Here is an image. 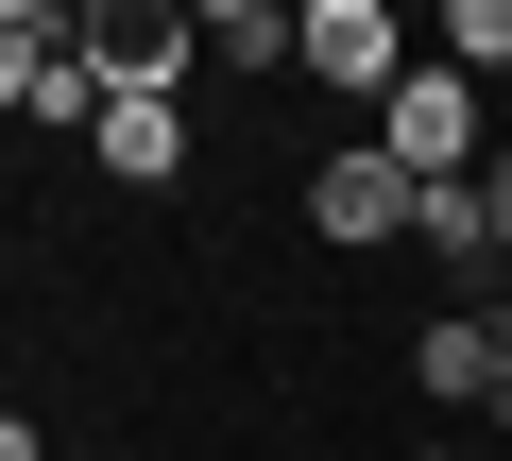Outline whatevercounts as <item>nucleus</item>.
<instances>
[{
    "instance_id": "1",
    "label": "nucleus",
    "mask_w": 512,
    "mask_h": 461,
    "mask_svg": "<svg viewBox=\"0 0 512 461\" xmlns=\"http://www.w3.org/2000/svg\"><path fill=\"white\" fill-rule=\"evenodd\" d=\"M376 154H393L410 188H461V171H478V86H461V69H410V86L376 103Z\"/></svg>"
},
{
    "instance_id": "2",
    "label": "nucleus",
    "mask_w": 512,
    "mask_h": 461,
    "mask_svg": "<svg viewBox=\"0 0 512 461\" xmlns=\"http://www.w3.org/2000/svg\"><path fill=\"white\" fill-rule=\"evenodd\" d=\"M291 69H325L342 103H393V86H410V35H393V0H308Z\"/></svg>"
},
{
    "instance_id": "3",
    "label": "nucleus",
    "mask_w": 512,
    "mask_h": 461,
    "mask_svg": "<svg viewBox=\"0 0 512 461\" xmlns=\"http://www.w3.org/2000/svg\"><path fill=\"white\" fill-rule=\"evenodd\" d=\"M308 222H325V240L359 257V240H410V222H427V188H410V171H393L376 137H342V154L308 171Z\"/></svg>"
},
{
    "instance_id": "4",
    "label": "nucleus",
    "mask_w": 512,
    "mask_h": 461,
    "mask_svg": "<svg viewBox=\"0 0 512 461\" xmlns=\"http://www.w3.org/2000/svg\"><path fill=\"white\" fill-rule=\"evenodd\" d=\"M410 376H427L444 410H495V376H512V325H495V308H444V325L410 342Z\"/></svg>"
},
{
    "instance_id": "5",
    "label": "nucleus",
    "mask_w": 512,
    "mask_h": 461,
    "mask_svg": "<svg viewBox=\"0 0 512 461\" xmlns=\"http://www.w3.org/2000/svg\"><path fill=\"white\" fill-rule=\"evenodd\" d=\"M86 154H103L120 188H171V171H188V120H171V103H103V137H86Z\"/></svg>"
},
{
    "instance_id": "6",
    "label": "nucleus",
    "mask_w": 512,
    "mask_h": 461,
    "mask_svg": "<svg viewBox=\"0 0 512 461\" xmlns=\"http://www.w3.org/2000/svg\"><path fill=\"white\" fill-rule=\"evenodd\" d=\"M410 240H427L444 274H495V205H478V171H461V188H427V222H410Z\"/></svg>"
},
{
    "instance_id": "7",
    "label": "nucleus",
    "mask_w": 512,
    "mask_h": 461,
    "mask_svg": "<svg viewBox=\"0 0 512 461\" xmlns=\"http://www.w3.org/2000/svg\"><path fill=\"white\" fill-rule=\"evenodd\" d=\"M52 52H69V18H35V0H0V103H18V120H35Z\"/></svg>"
},
{
    "instance_id": "8",
    "label": "nucleus",
    "mask_w": 512,
    "mask_h": 461,
    "mask_svg": "<svg viewBox=\"0 0 512 461\" xmlns=\"http://www.w3.org/2000/svg\"><path fill=\"white\" fill-rule=\"evenodd\" d=\"M291 35H308V18H274V0H222V18H205V69H291Z\"/></svg>"
},
{
    "instance_id": "9",
    "label": "nucleus",
    "mask_w": 512,
    "mask_h": 461,
    "mask_svg": "<svg viewBox=\"0 0 512 461\" xmlns=\"http://www.w3.org/2000/svg\"><path fill=\"white\" fill-rule=\"evenodd\" d=\"M444 52H461V86H478V69H512V0H461V18H444Z\"/></svg>"
},
{
    "instance_id": "10",
    "label": "nucleus",
    "mask_w": 512,
    "mask_h": 461,
    "mask_svg": "<svg viewBox=\"0 0 512 461\" xmlns=\"http://www.w3.org/2000/svg\"><path fill=\"white\" fill-rule=\"evenodd\" d=\"M478 205H495V257H512V154H478Z\"/></svg>"
},
{
    "instance_id": "11",
    "label": "nucleus",
    "mask_w": 512,
    "mask_h": 461,
    "mask_svg": "<svg viewBox=\"0 0 512 461\" xmlns=\"http://www.w3.org/2000/svg\"><path fill=\"white\" fill-rule=\"evenodd\" d=\"M0 461H52V444H35V427H18V410H0Z\"/></svg>"
},
{
    "instance_id": "12",
    "label": "nucleus",
    "mask_w": 512,
    "mask_h": 461,
    "mask_svg": "<svg viewBox=\"0 0 512 461\" xmlns=\"http://www.w3.org/2000/svg\"><path fill=\"white\" fill-rule=\"evenodd\" d=\"M427 461H461V444H427Z\"/></svg>"
}]
</instances>
